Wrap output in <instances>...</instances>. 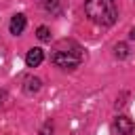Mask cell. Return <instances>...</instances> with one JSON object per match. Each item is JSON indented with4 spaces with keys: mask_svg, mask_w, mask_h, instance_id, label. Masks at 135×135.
Masks as SVG:
<instances>
[{
    "mask_svg": "<svg viewBox=\"0 0 135 135\" xmlns=\"http://www.w3.org/2000/svg\"><path fill=\"white\" fill-rule=\"evenodd\" d=\"M84 13L86 17L97 23V25H114L118 19V8H116V0H86L84 2Z\"/></svg>",
    "mask_w": 135,
    "mask_h": 135,
    "instance_id": "obj_1",
    "label": "cell"
},
{
    "mask_svg": "<svg viewBox=\"0 0 135 135\" xmlns=\"http://www.w3.org/2000/svg\"><path fill=\"white\" fill-rule=\"evenodd\" d=\"M82 59H84L82 55L70 53V51H65V49H57V51L51 55V61H53L57 68H61V70H74V68L80 65Z\"/></svg>",
    "mask_w": 135,
    "mask_h": 135,
    "instance_id": "obj_2",
    "label": "cell"
},
{
    "mask_svg": "<svg viewBox=\"0 0 135 135\" xmlns=\"http://www.w3.org/2000/svg\"><path fill=\"white\" fill-rule=\"evenodd\" d=\"M42 61H44V51L40 46H32L25 55V65L27 68H38Z\"/></svg>",
    "mask_w": 135,
    "mask_h": 135,
    "instance_id": "obj_3",
    "label": "cell"
},
{
    "mask_svg": "<svg viewBox=\"0 0 135 135\" xmlns=\"http://www.w3.org/2000/svg\"><path fill=\"white\" fill-rule=\"evenodd\" d=\"M25 25H27L25 15L17 13V15H13V19H11V23H8V30H11V34H13V36H19V34H23Z\"/></svg>",
    "mask_w": 135,
    "mask_h": 135,
    "instance_id": "obj_4",
    "label": "cell"
},
{
    "mask_svg": "<svg viewBox=\"0 0 135 135\" xmlns=\"http://www.w3.org/2000/svg\"><path fill=\"white\" fill-rule=\"evenodd\" d=\"M114 124H116V129H118L120 135H133L135 133V122L129 116H118Z\"/></svg>",
    "mask_w": 135,
    "mask_h": 135,
    "instance_id": "obj_5",
    "label": "cell"
},
{
    "mask_svg": "<svg viewBox=\"0 0 135 135\" xmlns=\"http://www.w3.org/2000/svg\"><path fill=\"white\" fill-rule=\"evenodd\" d=\"M40 78H36V76H30V78H25V84H23V93L25 95H34V93H38L40 91Z\"/></svg>",
    "mask_w": 135,
    "mask_h": 135,
    "instance_id": "obj_6",
    "label": "cell"
},
{
    "mask_svg": "<svg viewBox=\"0 0 135 135\" xmlns=\"http://www.w3.org/2000/svg\"><path fill=\"white\" fill-rule=\"evenodd\" d=\"M114 55H116V59H127V57H129V46H127V42L114 44Z\"/></svg>",
    "mask_w": 135,
    "mask_h": 135,
    "instance_id": "obj_7",
    "label": "cell"
},
{
    "mask_svg": "<svg viewBox=\"0 0 135 135\" xmlns=\"http://www.w3.org/2000/svg\"><path fill=\"white\" fill-rule=\"evenodd\" d=\"M36 36H38L40 42H51V30H49L46 25H40V27L36 30Z\"/></svg>",
    "mask_w": 135,
    "mask_h": 135,
    "instance_id": "obj_8",
    "label": "cell"
},
{
    "mask_svg": "<svg viewBox=\"0 0 135 135\" xmlns=\"http://www.w3.org/2000/svg\"><path fill=\"white\" fill-rule=\"evenodd\" d=\"M40 4H42V8L49 11V13H57V11H59V0H42Z\"/></svg>",
    "mask_w": 135,
    "mask_h": 135,
    "instance_id": "obj_9",
    "label": "cell"
},
{
    "mask_svg": "<svg viewBox=\"0 0 135 135\" xmlns=\"http://www.w3.org/2000/svg\"><path fill=\"white\" fill-rule=\"evenodd\" d=\"M40 135H53V122H51V120L44 122V127L40 129Z\"/></svg>",
    "mask_w": 135,
    "mask_h": 135,
    "instance_id": "obj_10",
    "label": "cell"
},
{
    "mask_svg": "<svg viewBox=\"0 0 135 135\" xmlns=\"http://www.w3.org/2000/svg\"><path fill=\"white\" fill-rule=\"evenodd\" d=\"M4 99H6V93H4V91H0V105L4 103Z\"/></svg>",
    "mask_w": 135,
    "mask_h": 135,
    "instance_id": "obj_11",
    "label": "cell"
},
{
    "mask_svg": "<svg viewBox=\"0 0 135 135\" xmlns=\"http://www.w3.org/2000/svg\"><path fill=\"white\" fill-rule=\"evenodd\" d=\"M129 38H131V40H135V27H133V30L129 32Z\"/></svg>",
    "mask_w": 135,
    "mask_h": 135,
    "instance_id": "obj_12",
    "label": "cell"
}]
</instances>
